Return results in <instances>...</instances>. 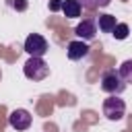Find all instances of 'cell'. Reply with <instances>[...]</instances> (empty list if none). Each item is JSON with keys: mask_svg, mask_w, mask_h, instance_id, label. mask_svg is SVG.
Returning a JSON list of instances; mask_svg holds the SVG:
<instances>
[{"mask_svg": "<svg viewBox=\"0 0 132 132\" xmlns=\"http://www.w3.org/2000/svg\"><path fill=\"white\" fill-rule=\"evenodd\" d=\"M23 72L29 80H43L47 74H50V64L43 60V58H37V56H29V60L25 62L23 66Z\"/></svg>", "mask_w": 132, "mask_h": 132, "instance_id": "1", "label": "cell"}, {"mask_svg": "<svg viewBox=\"0 0 132 132\" xmlns=\"http://www.w3.org/2000/svg\"><path fill=\"white\" fill-rule=\"evenodd\" d=\"M103 116L111 122H120L126 116V103L124 99H120L118 95H109L103 101Z\"/></svg>", "mask_w": 132, "mask_h": 132, "instance_id": "2", "label": "cell"}, {"mask_svg": "<svg viewBox=\"0 0 132 132\" xmlns=\"http://www.w3.org/2000/svg\"><path fill=\"white\" fill-rule=\"evenodd\" d=\"M126 89V82L122 80L118 70H107L101 74V91L109 93V95H120Z\"/></svg>", "mask_w": 132, "mask_h": 132, "instance_id": "3", "label": "cell"}, {"mask_svg": "<svg viewBox=\"0 0 132 132\" xmlns=\"http://www.w3.org/2000/svg\"><path fill=\"white\" fill-rule=\"evenodd\" d=\"M25 52H27L29 56L43 58V56L47 54V41H45V37L39 35V33L27 35V39H25Z\"/></svg>", "mask_w": 132, "mask_h": 132, "instance_id": "4", "label": "cell"}, {"mask_svg": "<svg viewBox=\"0 0 132 132\" xmlns=\"http://www.w3.org/2000/svg\"><path fill=\"white\" fill-rule=\"evenodd\" d=\"M8 124L14 128V130H27L31 126V113L27 109H12L10 116H8Z\"/></svg>", "mask_w": 132, "mask_h": 132, "instance_id": "5", "label": "cell"}, {"mask_svg": "<svg viewBox=\"0 0 132 132\" xmlns=\"http://www.w3.org/2000/svg\"><path fill=\"white\" fill-rule=\"evenodd\" d=\"M74 33H76L82 41H91V39H95V35H97V25H95V21H82V23L76 25Z\"/></svg>", "mask_w": 132, "mask_h": 132, "instance_id": "6", "label": "cell"}, {"mask_svg": "<svg viewBox=\"0 0 132 132\" xmlns=\"http://www.w3.org/2000/svg\"><path fill=\"white\" fill-rule=\"evenodd\" d=\"M66 54H68V58L74 60V62H76V60H82V58L89 56V45H87L82 39H80V41H70Z\"/></svg>", "mask_w": 132, "mask_h": 132, "instance_id": "7", "label": "cell"}, {"mask_svg": "<svg viewBox=\"0 0 132 132\" xmlns=\"http://www.w3.org/2000/svg\"><path fill=\"white\" fill-rule=\"evenodd\" d=\"M80 4H78V0H64L62 2V12L66 14V19H76V16H80Z\"/></svg>", "mask_w": 132, "mask_h": 132, "instance_id": "8", "label": "cell"}, {"mask_svg": "<svg viewBox=\"0 0 132 132\" xmlns=\"http://www.w3.org/2000/svg\"><path fill=\"white\" fill-rule=\"evenodd\" d=\"M97 25H99V31H101V33H111V31L116 29L118 21H116L113 14H101V16L97 19Z\"/></svg>", "mask_w": 132, "mask_h": 132, "instance_id": "9", "label": "cell"}, {"mask_svg": "<svg viewBox=\"0 0 132 132\" xmlns=\"http://www.w3.org/2000/svg\"><path fill=\"white\" fill-rule=\"evenodd\" d=\"M118 72H120V76H122V80L128 85V82H132V60H126V62H122V66L118 68Z\"/></svg>", "mask_w": 132, "mask_h": 132, "instance_id": "10", "label": "cell"}, {"mask_svg": "<svg viewBox=\"0 0 132 132\" xmlns=\"http://www.w3.org/2000/svg\"><path fill=\"white\" fill-rule=\"evenodd\" d=\"M111 0H78V4L87 10H97V8H105Z\"/></svg>", "mask_w": 132, "mask_h": 132, "instance_id": "11", "label": "cell"}, {"mask_svg": "<svg viewBox=\"0 0 132 132\" xmlns=\"http://www.w3.org/2000/svg\"><path fill=\"white\" fill-rule=\"evenodd\" d=\"M128 33H130V29H128V25H126V23H118V25H116V29L111 31V35H113L118 41H124V39L128 37Z\"/></svg>", "mask_w": 132, "mask_h": 132, "instance_id": "12", "label": "cell"}, {"mask_svg": "<svg viewBox=\"0 0 132 132\" xmlns=\"http://www.w3.org/2000/svg\"><path fill=\"white\" fill-rule=\"evenodd\" d=\"M8 6L10 8H14V10H19V12H23V10H27V0H8Z\"/></svg>", "mask_w": 132, "mask_h": 132, "instance_id": "13", "label": "cell"}, {"mask_svg": "<svg viewBox=\"0 0 132 132\" xmlns=\"http://www.w3.org/2000/svg\"><path fill=\"white\" fill-rule=\"evenodd\" d=\"M62 2H64V0H52L50 8H52V10H58V8H62Z\"/></svg>", "mask_w": 132, "mask_h": 132, "instance_id": "14", "label": "cell"}]
</instances>
